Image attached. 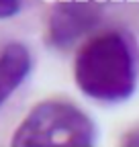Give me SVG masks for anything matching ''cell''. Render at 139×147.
I'll list each match as a JSON object with an SVG mask.
<instances>
[{
    "instance_id": "6",
    "label": "cell",
    "mask_w": 139,
    "mask_h": 147,
    "mask_svg": "<svg viewBox=\"0 0 139 147\" xmlns=\"http://www.w3.org/2000/svg\"><path fill=\"white\" fill-rule=\"evenodd\" d=\"M125 147H139V129L131 131V133L125 137Z\"/></svg>"
},
{
    "instance_id": "3",
    "label": "cell",
    "mask_w": 139,
    "mask_h": 147,
    "mask_svg": "<svg viewBox=\"0 0 139 147\" xmlns=\"http://www.w3.org/2000/svg\"><path fill=\"white\" fill-rule=\"evenodd\" d=\"M102 21V8L94 2H59L49 12V43L65 49L80 41Z\"/></svg>"
},
{
    "instance_id": "1",
    "label": "cell",
    "mask_w": 139,
    "mask_h": 147,
    "mask_svg": "<svg viewBox=\"0 0 139 147\" xmlns=\"http://www.w3.org/2000/svg\"><path fill=\"white\" fill-rule=\"evenodd\" d=\"M137 74L135 43L121 31H107L90 39L74 63L78 88L88 98L107 104L123 102L135 94Z\"/></svg>"
},
{
    "instance_id": "4",
    "label": "cell",
    "mask_w": 139,
    "mask_h": 147,
    "mask_svg": "<svg viewBox=\"0 0 139 147\" xmlns=\"http://www.w3.org/2000/svg\"><path fill=\"white\" fill-rule=\"evenodd\" d=\"M33 67L31 51L23 43H8L0 53V108L29 78Z\"/></svg>"
},
{
    "instance_id": "5",
    "label": "cell",
    "mask_w": 139,
    "mask_h": 147,
    "mask_svg": "<svg viewBox=\"0 0 139 147\" xmlns=\"http://www.w3.org/2000/svg\"><path fill=\"white\" fill-rule=\"evenodd\" d=\"M19 10H21V0H0V21L19 14Z\"/></svg>"
},
{
    "instance_id": "2",
    "label": "cell",
    "mask_w": 139,
    "mask_h": 147,
    "mask_svg": "<svg viewBox=\"0 0 139 147\" xmlns=\"http://www.w3.org/2000/svg\"><path fill=\"white\" fill-rule=\"evenodd\" d=\"M96 129L76 104L45 100L37 104L14 131L12 147H92Z\"/></svg>"
}]
</instances>
